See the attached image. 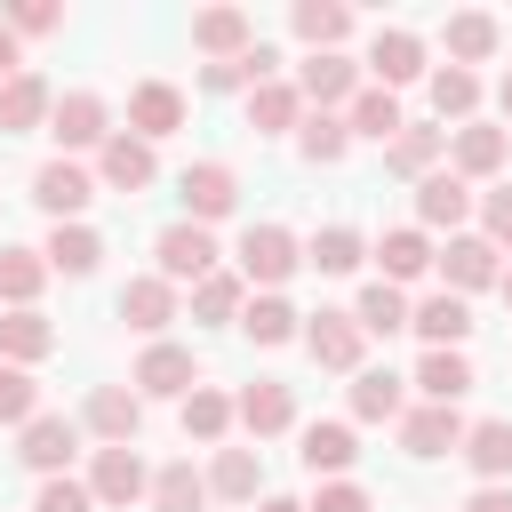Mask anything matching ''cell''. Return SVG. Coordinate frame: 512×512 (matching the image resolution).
<instances>
[{
  "mask_svg": "<svg viewBox=\"0 0 512 512\" xmlns=\"http://www.w3.org/2000/svg\"><path fill=\"white\" fill-rule=\"evenodd\" d=\"M48 272H64V280H88L96 264H104V232L96 224H48Z\"/></svg>",
  "mask_w": 512,
  "mask_h": 512,
  "instance_id": "29",
  "label": "cell"
},
{
  "mask_svg": "<svg viewBox=\"0 0 512 512\" xmlns=\"http://www.w3.org/2000/svg\"><path fill=\"white\" fill-rule=\"evenodd\" d=\"M16 72H24V40L0 24V80H16Z\"/></svg>",
  "mask_w": 512,
  "mask_h": 512,
  "instance_id": "53",
  "label": "cell"
},
{
  "mask_svg": "<svg viewBox=\"0 0 512 512\" xmlns=\"http://www.w3.org/2000/svg\"><path fill=\"white\" fill-rule=\"evenodd\" d=\"M88 496H96V504H112V512H128L136 496H152L144 456H136V448H96V464H88Z\"/></svg>",
  "mask_w": 512,
  "mask_h": 512,
  "instance_id": "19",
  "label": "cell"
},
{
  "mask_svg": "<svg viewBox=\"0 0 512 512\" xmlns=\"http://www.w3.org/2000/svg\"><path fill=\"white\" fill-rule=\"evenodd\" d=\"M408 328L424 336V352H464V336H472V304L448 296V288H432V296L408 304Z\"/></svg>",
  "mask_w": 512,
  "mask_h": 512,
  "instance_id": "16",
  "label": "cell"
},
{
  "mask_svg": "<svg viewBox=\"0 0 512 512\" xmlns=\"http://www.w3.org/2000/svg\"><path fill=\"white\" fill-rule=\"evenodd\" d=\"M296 152H304L312 168H336V160L352 152V128H344V112H304V128H296Z\"/></svg>",
  "mask_w": 512,
  "mask_h": 512,
  "instance_id": "44",
  "label": "cell"
},
{
  "mask_svg": "<svg viewBox=\"0 0 512 512\" xmlns=\"http://www.w3.org/2000/svg\"><path fill=\"white\" fill-rule=\"evenodd\" d=\"M176 200H184V216H192V224L232 216V208H240V176H232V160H192V168L176 176Z\"/></svg>",
  "mask_w": 512,
  "mask_h": 512,
  "instance_id": "10",
  "label": "cell"
},
{
  "mask_svg": "<svg viewBox=\"0 0 512 512\" xmlns=\"http://www.w3.org/2000/svg\"><path fill=\"white\" fill-rule=\"evenodd\" d=\"M360 72H368V64H352L344 48H328V56H304V64H296V96H304L312 112H344V104L368 88Z\"/></svg>",
  "mask_w": 512,
  "mask_h": 512,
  "instance_id": "7",
  "label": "cell"
},
{
  "mask_svg": "<svg viewBox=\"0 0 512 512\" xmlns=\"http://www.w3.org/2000/svg\"><path fill=\"white\" fill-rule=\"evenodd\" d=\"M232 88H248L240 64H200V96H232Z\"/></svg>",
  "mask_w": 512,
  "mask_h": 512,
  "instance_id": "52",
  "label": "cell"
},
{
  "mask_svg": "<svg viewBox=\"0 0 512 512\" xmlns=\"http://www.w3.org/2000/svg\"><path fill=\"white\" fill-rule=\"evenodd\" d=\"M296 264H304V240L288 224H248L240 248H232V272L248 280V296H280L296 280Z\"/></svg>",
  "mask_w": 512,
  "mask_h": 512,
  "instance_id": "1",
  "label": "cell"
},
{
  "mask_svg": "<svg viewBox=\"0 0 512 512\" xmlns=\"http://www.w3.org/2000/svg\"><path fill=\"white\" fill-rule=\"evenodd\" d=\"M288 32L304 40V56H328V48L352 40V8H344V0H296V8H288Z\"/></svg>",
  "mask_w": 512,
  "mask_h": 512,
  "instance_id": "26",
  "label": "cell"
},
{
  "mask_svg": "<svg viewBox=\"0 0 512 512\" xmlns=\"http://www.w3.org/2000/svg\"><path fill=\"white\" fill-rule=\"evenodd\" d=\"M80 432H96L104 448H136V432H144V392H136V384H96L88 408H80Z\"/></svg>",
  "mask_w": 512,
  "mask_h": 512,
  "instance_id": "9",
  "label": "cell"
},
{
  "mask_svg": "<svg viewBox=\"0 0 512 512\" xmlns=\"http://www.w3.org/2000/svg\"><path fill=\"white\" fill-rule=\"evenodd\" d=\"M176 128H184V88H176V80H136V88H128V136L160 144V136H176Z\"/></svg>",
  "mask_w": 512,
  "mask_h": 512,
  "instance_id": "21",
  "label": "cell"
},
{
  "mask_svg": "<svg viewBox=\"0 0 512 512\" xmlns=\"http://www.w3.org/2000/svg\"><path fill=\"white\" fill-rule=\"evenodd\" d=\"M504 160H512V136H504L496 120L448 128V168H456L464 184H504Z\"/></svg>",
  "mask_w": 512,
  "mask_h": 512,
  "instance_id": "5",
  "label": "cell"
},
{
  "mask_svg": "<svg viewBox=\"0 0 512 512\" xmlns=\"http://www.w3.org/2000/svg\"><path fill=\"white\" fill-rule=\"evenodd\" d=\"M440 40H448V64H464V72H472V64H488V56L504 48V24H496L488 8H456Z\"/></svg>",
  "mask_w": 512,
  "mask_h": 512,
  "instance_id": "28",
  "label": "cell"
},
{
  "mask_svg": "<svg viewBox=\"0 0 512 512\" xmlns=\"http://www.w3.org/2000/svg\"><path fill=\"white\" fill-rule=\"evenodd\" d=\"M392 432H400V448H408L416 464H432V456H456L472 424H464L456 408H440V400H416V408H408V416H400Z\"/></svg>",
  "mask_w": 512,
  "mask_h": 512,
  "instance_id": "11",
  "label": "cell"
},
{
  "mask_svg": "<svg viewBox=\"0 0 512 512\" xmlns=\"http://www.w3.org/2000/svg\"><path fill=\"white\" fill-rule=\"evenodd\" d=\"M192 48H200L208 64H240V56L256 48V16H248V8H200V16H192Z\"/></svg>",
  "mask_w": 512,
  "mask_h": 512,
  "instance_id": "20",
  "label": "cell"
},
{
  "mask_svg": "<svg viewBox=\"0 0 512 512\" xmlns=\"http://www.w3.org/2000/svg\"><path fill=\"white\" fill-rule=\"evenodd\" d=\"M32 416H40V384H32V368H8V360H0V424L24 432Z\"/></svg>",
  "mask_w": 512,
  "mask_h": 512,
  "instance_id": "46",
  "label": "cell"
},
{
  "mask_svg": "<svg viewBox=\"0 0 512 512\" xmlns=\"http://www.w3.org/2000/svg\"><path fill=\"white\" fill-rule=\"evenodd\" d=\"M504 280V248L488 240V232H456L448 248H440V288L448 296H480V288H496Z\"/></svg>",
  "mask_w": 512,
  "mask_h": 512,
  "instance_id": "6",
  "label": "cell"
},
{
  "mask_svg": "<svg viewBox=\"0 0 512 512\" xmlns=\"http://www.w3.org/2000/svg\"><path fill=\"white\" fill-rule=\"evenodd\" d=\"M240 336H248V344H296V336H304V312H296L288 296H248Z\"/></svg>",
  "mask_w": 512,
  "mask_h": 512,
  "instance_id": "38",
  "label": "cell"
},
{
  "mask_svg": "<svg viewBox=\"0 0 512 512\" xmlns=\"http://www.w3.org/2000/svg\"><path fill=\"white\" fill-rule=\"evenodd\" d=\"M48 112H56V88L32 64L16 80H0V136H32V128H48Z\"/></svg>",
  "mask_w": 512,
  "mask_h": 512,
  "instance_id": "23",
  "label": "cell"
},
{
  "mask_svg": "<svg viewBox=\"0 0 512 512\" xmlns=\"http://www.w3.org/2000/svg\"><path fill=\"white\" fill-rule=\"evenodd\" d=\"M464 464H472V480L480 488H512V424L504 416H480L472 432H464V448H456Z\"/></svg>",
  "mask_w": 512,
  "mask_h": 512,
  "instance_id": "24",
  "label": "cell"
},
{
  "mask_svg": "<svg viewBox=\"0 0 512 512\" xmlns=\"http://www.w3.org/2000/svg\"><path fill=\"white\" fill-rule=\"evenodd\" d=\"M248 312V280L240 272H208L200 288H192V320L200 328H224V320H240Z\"/></svg>",
  "mask_w": 512,
  "mask_h": 512,
  "instance_id": "42",
  "label": "cell"
},
{
  "mask_svg": "<svg viewBox=\"0 0 512 512\" xmlns=\"http://www.w3.org/2000/svg\"><path fill=\"white\" fill-rule=\"evenodd\" d=\"M32 200H40V216L48 224H88V200H96V168H80V160H40L32 168Z\"/></svg>",
  "mask_w": 512,
  "mask_h": 512,
  "instance_id": "4",
  "label": "cell"
},
{
  "mask_svg": "<svg viewBox=\"0 0 512 512\" xmlns=\"http://www.w3.org/2000/svg\"><path fill=\"white\" fill-rule=\"evenodd\" d=\"M408 384H416L424 400H440V408H456V400L472 392V360H464V352H424Z\"/></svg>",
  "mask_w": 512,
  "mask_h": 512,
  "instance_id": "39",
  "label": "cell"
},
{
  "mask_svg": "<svg viewBox=\"0 0 512 512\" xmlns=\"http://www.w3.org/2000/svg\"><path fill=\"white\" fill-rule=\"evenodd\" d=\"M344 128H352V136H368V144H392V136L408 128V112H400V96H392V88H376V80H368V88L344 104Z\"/></svg>",
  "mask_w": 512,
  "mask_h": 512,
  "instance_id": "35",
  "label": "cell"
},
{
  "mask_svg": "<svg viewBox=\"0 0 512 512\" xmlns=\"http://www.w3.org/2000/svg\"><path fill=\"white\" fill-rule=\"evenodd\" d=\"M72 448H80V424H72V416H48V408H40V416H32L24 432H16V456H24V464H32L40 480H64Z\"/></svg>",
  "mask_w": 512,
  "mask_h": 512,
  "instance_id": "18",
  "label": "cell"
},
{
  "mask_svg": "<svg viewBox=\"0 0 512 512\" xmlns=\"http://www.w3.org/2000/svg\"><path fill=\"white\" fill-rule=\"evenodd\" d=\"M352 320H360V336H400V328H408V288L368 280V288H360V304H352Z\"/></svg>",
  "mask_w": 512,
  "mask_h": 512,
  "instance_id": "43",
  "label": "cell"
},
{
  "mask_svg": "<svg viewBox=\"0 0 512 512\" xmlns=\"http://www.w3.org/2000/svg\"><path fill=\"white\" fill-rule=\"evenodd\" d=\"M352 416H360V424H400V416H408V376L360 368V376H352Z\"/></svg>",
  "mask_w": 512,
  "mask_h": 512,
  "instance_id": "30",
  "label": "cell"
},
{
  "mask_svg": "<svg viewBox=\"0 0 512 512\" xmlns=\"http://www.w3.org/2000/svg\"><path fill=\"white\" fill-rule=\"evenodd\" d=\"M152 272H160L168 288H200L208 272H224V248H216V232H208V224L176 216V224L152 240Z\"/></svg>",
  "mask_w": 512,
  "mask_h": 512,
  "instance_id": "2",
  "label": "cell"
},
{
  "mask_svg": "<svg viewBox=\"0 0 512 512\" xmlns=\"http://www.w3.org/2000/svg\"><path fill=\"white\" fill-rule=\"evenodd\" d=\"M120 320H128L136 336H152V344H160V336H168V320H176V288H168L160 272H136V280L120 288Z\"/></svg>",
  "mask_w": 512,
  "mask_h": 512,
  "instance_id": "25",
  "label": "cell"
},
{
  "mask_svg": "<svg viewBox=\"0 0 512 512\" xmlns=\"http://www.w3.org/2000/svg\"><path fill=\"white\" fill-rule=\"evenodd\" d=\"M464 512H512V488H472Z\"/></svg>",
  "mask_w": 512,
  "mask_h": 512,
  "instance_id": "54",
  "label": "cell"
},
{
  "mask_svg": "<svg viewBox=\"0 0 512 512\" xmlns=\"http://www.w3.org/2000/svg\"><path fill=\"white\" fill-rule=\"evenodd\" d=\"M0 24L16 40H48V32H64V8L56 0H16V8H0Z\"/></svg>",
  "mask_w": 512,
  "mask_h": 512,
  "instance_id": "47",
  "label": "cell"
},
{
  "mask_svg": "<svg viewBox=\"0 0 512 512\" xmlns=\"http://www.w3.org/2000/svg\"><path fill=\"white\" fill-rule=\"evenodd\" d=\"M144 400H184V392H200V368H192V344H144V360H136V376H128Z\"/></svg>",
  "mask_w": 512,
  "mask_h": 512,
  "instance_id": "15",
  "label": "cell"
},
{
  "mask_svg": "<svg viewBox=\"0 0 512 512\" xmlns=\"http://www.w3.org/2000/svg\"><path fill=\"white\" fill-rule=\"evenodd\" d=\"M496 112H504V128H512V72L496 80Z\"/></svg>",
  "mask_w": 512,
  "mask_h": 512,
  "instance_id": "56",
  "label": "cell"
},
{
  "mask_svg": "<svg viewBox=\"0 0 512 512\" xmlns=\"http://www.w3.org/2000/svg\"><path fill=\"white\" fill-rule=\"evenodd\" d=\"M256 512H304V496H256Z\"/></svg>",
  "mask_w": 512,
  "mask_h": 512,
  "instance_id": "55",
  "label": "cell"
},
{
  "mask_svg": "<svg viewBox=\"0 0 512 512\" xmlns=\"http://www.w3.org/2000/svg\"><path fill=\"white\" fill-rule=\"evenodd\" d=\"M240 72H248V88H264V80H280V48H272V40H256V48L240 56Z\"/></svg>",
  "mask_w": 512,
  "mask_h": 512,
  "instance_id": "51",
  "label": "cell"
},
{
  "mask_svg": "<svg viewBox=\"0 0 512 512\" xmlns=\"http://www.w3.org/2000/svg\"><path fill=\"white\" fill-rule=\"evenodd\" d=\"M304 352H312L320 368H336V376H360V368H368V360H360V352H368L360 320H352V312H328V304L304 312Z\"/></svg>",
  "mask_w": 512,
  "mask_h": 512,
  "instance_id": "8",
  "label": "cell"
},
{
  "mask_svg": "<svg viewBox=\"0 0 512 512\" xmlns=\"http://www.w3.org/2000/svg\"><path fill=\"white\" fill-rule=\"evenodd\" d=\"M48 136H56L64 160H72V152H104V144H112V104H104L96 88H64L56 112H48Z\"/></svg>",
  "mask_w": 512,
  "mask_h": 512,
  "instance_id": "3",
  "label": "cell"
},
{
  "mask_svg": "<svg viewBox=\"0 0 512 512\" xmlns=\"http://www.w3.org/2000/svg\"><path fill=\"white\" fill-rule=\"evenodd\" d=\"M208 496H224V504H256V496H264V464H256V448H216V464H208Z\"/></svg>",
  "mask_w": 512,
  "mask_h": 512,
  "instance_id": "37",
  "label": "cell"
},
{
  "mask_svg": "<svg viewBox=\"0 0 512 512\" xmlns=\"http://www.w3.org/2000/svg\"><path fill=\"white\" fill-rule=\"evenodd\" d=\"M304 512H376V504H368V488H360V480H320Z\"/></svg>",
  "mask_w": 512,
  "mask_h": 512,
  "instance_id": "50",
  "label": "cell"
},
{
  "mask_svg": "<svg viewBox=\"0 0 512 512\" xmlns=\"http://www.w3.org/2000/svg\"><path fill=\"white\" fill-rule=\"evenodd\" d=\"M296 456H304L312 480H344L352 456H360V432H352V424H304V448H296Z\"/></svg>",
  "mask_w": 512,
  "mask_h": 512,
  "instance_id": "31",
  "label": "cell"
},
{
  "mask_svg": "<svg viewBox=\"0 0 512 512\" xmlns=\"http://www.w3.org/2000/svg\"><path fill=\"white\" fill-rule=\"evenodd\" d=\"M368 80H376V88H392V96H400L408 80H432V64H424V40H416L408 24H384V32L368 40Z\"/></svg>",
  "mask_w": 512,
  "mask_h": 512,
  "instance_id": "12",
  "label": "cell"
},
{
  "mask_svg": "<svg viewBox=\"0 0 512 512\" xmlns=\"http://www.w3.org/2000/svg\"><path fill=\"white\" fill-rule=\"evenodd\" d=\"M232 424H240L232 392H216V384L184 392V440H200V448H224V440H232Z\"/></svg>",
  "mask_w": 512,
  "mask_h": 512,
  "instance_id": "36",
  "label": "cell"
},
{
  "mask_svg": "<svg viewBox=\"0 0 512 512\" xmlns=\"http://www.w3.org/2000/svg\"><path fill=\"white\" fill-rule=\"evenodd\" d=\"M32 512H96V496H88V480H40V496H32Z\"/></svg>",
  "mask_w": 512,
  "mask_h": 512,
  "instance_id": "48",
  "label": "cell"
},
{
  "mask_svg": "<svg viewBox=\"0 0 512 512\" xmlns=\"http://www.w3.org/2000/svg\"><path fill=\"white\" fill-rule=\"evenodd\" d=\"M200 504H208V472H192V464L152 472V512H200Z\"/></svg>",
  "mask_w": 512,
  "mask_h": 512,
  "instance_id": "45",
  "label": "cell"
},
{
  "mask_svg": "<svg viewBox=\"0 0 512 512\" xmlns=\"http://www.w3.org/2000/svg\"><path fill=\"white\" fill-rule=\"evenodd\" d=\"M472 208H480V200H472V184H464L456 168H432V176L416 184V224H424V232H448V240H456V232L472 224Z\"/></svg>",
  "mask_w": 512,
  "mask_h": 512,
  "instance_id": "14",
  "label": "cell"
},
{
  "mask_svg": "<svg viewBox=\"0 0 512 512\" xmlns=\"http://www.w3.org/2000/svg\"><path fill=\"white\" fill-rule=\"evenodd\" d=\"M232 408H240V432H248V440H280V432L296 424V392H288L280 376L240 384V392H232Z\"/></svg>",
  "mask_w": 512,
  "mask_h": 512,
  "instance_id": "17",
  "label": "cell"
},
{
  "mask_svg": "<svg viewBox=\"0 0 512 512\" xmlns=\"http://www.w3.org/2000/svg\"><path fill=\"white\" fill-rule=\"evenodd\" d=\"M360 256H368V240H360L352 224H320V232L304 240V264L328 272V280H336V272H360Z\"/></svg>",
  "mask_w": 512,
  "mask_h": 512,
  "instance_id": "41",
  "label": "cell"
},
{
  "mask_svg": "<svg viewBox=\"0 0 512 512\" xmlns=\"http://www.w3.org/2000/svg\"><path fill=\"white\" fill-rule=\"evenodd\" d=\"M152 176H160V152H152L144 136L112 128V144L96 152V184H104V192H128V200H136V192H152Z\"/></svg>",
  "mask_w": 512,
  "mask_h": 512,
  "instance_id": "13",
  "label": "cell"
},
{
  "mask_svg": "<svg viewBox=\"0 0 512 512\" xmlns=\"http://www.w3.org/2000/svg\"><path fill=\"white\" fill-rule=\"evenodd\" d=\"M480 232H488V240H496V248H512V176H504V184H488V192H480Z\"/></svg>",
  "mask_w": 512,
  "mask_h": 512,
  "instance_id": "49",
  "label": "cell"
},
{
  "mask_svg": "<svg viewBox=\"0 0 512 512\" xmlns=\"http://www.w3.org/2000/svg\"><path fill=\"white\" fill-rule=\"evenodd\" d=\"M304 96H296V80H264V88H248V128L256 136H288V128H304Z\"/></svg>",
  "mask_w": 512,
  "mask_h": 512,
  "instance_id": "34",
  "label": "cell"
},
{
  "mask_svg": "<svg viewBox=\"0 0 512 512\" xmlns=\"http://www.w3.org/2000/svg\"><path fill=\"white\" fill-rule=\"evenodd\" d=\"M440 152H448V128H432V120H408V128L384 144V168H392V176H408V184H424V176L440 168Z\"/></svg>",
  "mask_w": 512,
  "mask_h": 512,
  "instance_id": "27",
  "label": "cell"
},
{
  "mask_svg": "<svg viewBox=\"0 0 512 512\" xmlns=\"http://www.w3.org/2000/svg\"><path fill=\"white\" fill-rule=\"evenodd\" d=\"M496 288H504V304H512V264H504V280H496Z\"/></svg>",
  "mask_w": 512,
  "mask_h": 512,
  "instance_id": "57",
  "label": "cell"
},
{
  "mask_svg": "<svg viewBox=\"0 0 512 512\" xmlns=\"http://www.w3.org/2000/svg\"><path fill=\"white\" fill-rule=\"evenodd\" d=\"M56 352V320L48 312H0V360L8 368H40Z\"/></svg>",
  "mask_w": 512,
  "mask_h": 512,
  "instance_id": "32",
  "label": "cell"
},
{
  "mask_svg": "<svg viewBox=\"0 0 512 512\" xmlns=\"http://www.w3.org/2000/svg\"><path fill=\"white\" fill-rule=\"evenodd\" d=\"M424 88H432V112H440V128H448V120L464 128V120L480 112V72H464V64H440Z\"/></svg>",
  "mask_w": 512,
  "mask_h": 512,
  "instance_id": "40",
  "label": "cell"
},
{
  "mask_svg": "<svg viewBox=\"0 0 512 512\" xmlns=\"http://www.w3.org/2000/svg\"><path fill=\"white\" fill-rule=\"evenodd\" d=\"M368 256L384 264L376 280H392V288H408V280H424V272L440 264V248H432V232H424V224H392V232H384Z\"/></svg>",
  "mask_w": 512,
  "mask_h": 512,
  "instance_id": "22",
  "label": "cell"
},
{
  "mask_svg": "<svg viewBox=\"0 0 512 512\" xmlns=\"http://www.w3.org/2000/svg\"><path fill=\"white\" fill-rule=\"evenodd\" d=\"M48 256L40 248H0V312H40Z\"/></svg>",
  "mask_w": 512,
  "mask_h": 512,
  "instance_id": "33",
  "label": "cell"
}]
</instances>
